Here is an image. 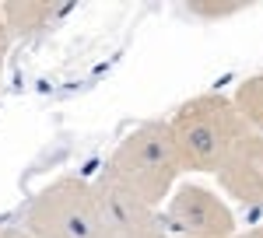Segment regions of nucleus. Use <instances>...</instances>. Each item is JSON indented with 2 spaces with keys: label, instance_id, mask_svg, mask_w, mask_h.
<instances>
[{
  "label": "nucleus",
  "instance_id": "f257e3e1",
  "mask_svg": "<svg viewBox=\"0 0 263 238\" xmlns=\"http://www.w3.org/2000/svg\"><path fill=\"white\" fill-rule=\"evenodd\" d=\"M102 172L112 182H120L126 193L144 200L147 207L162 210L165 200L172 196V186L186 172L168 119H147L134 133H126Z\"/></svg>",
  "mask_w": 263,
  "mask_h": 238
},
{
  "label": "nucleus",
  "instance_id": "f03ea898",
  "mask_svg": "<svg viewBox=\"0 0 263 238\" xmlns=\"http://www.w3.org/2000/svg\"><path fill=\"white\" fill-rule=\"evenodd\" d=\"M168 126L186 172H211V175H218L221 165L232 158V151L239 147V140L253 133L235 98L218 91L182 102L176 116L168 119Z\"/></svg>",
  "mask_w": 263,
  "mask_h": 238
},
{
  "label": "nucleus",
  "instance_id": "7ed1b4c3",
  "mask_svg": "<svg viewBox=\"0 0 263 238\" xmlns=\"http://www.w3.org/2000/svg\"><path fill=\"white\" fill-rule=\"evenodd\" d=\"M25 231L35 238H105L95 182L60 175L42 186L25 210Z\"/></svg>",
  "mask_w": 263,
  "mask_h": 238
},
{
  "label": "nucleus",
  "instance_id": "20e7f679",
  "mask_svg": "<svg viewBox=\"0 0 263 238\" xmlns=\"http://www.w3.org/2000/svg\"><path fill=\"white\" fill-rule=\"evenodd\" d=\"M162 221L168 238H235L239 224L232 207L207 186L186 182L172 189V196L162 207Z\"/></svg>",
  "mask_w": 263,
  "mask_h": 238
},
{
  "label": "nucleus",
  "instance_id": "39448f33",
  "mask_svg": "<svg viewBox=\"0 0 263 238\" xmlns=\"http://www.w3.org/2000/svg\"><path fill=\"white\" fill-rule=\"evenodd\" d=\"M95 193H99L102 221H105V238H168L162 210L126 193L105 172H99L95 179Z\"/></svg>",
  "mask_w": 263,
  "mask_h": 238
},
{
  "label": "nucleus",
  "instance_id": "423d86ee",
  "mask_svg": "<svg viewBox=\"0 0 263 238\" xmlns=\"http://www.w3.org/2000/svg\"><path fill=\"white\" fill-rule=\"evenodd\" d=\"M221 189L242 207L263 210V133H246L218 172Z\"/></svg>",
  "mask_w": 263,
  "mask_h": 238
},
{
  "label": "nucleus",
  "instance_id": "0eeeda50",
  "mask_svg": "<svg viewBox=\"0 0 263 238\" xmlns=\"http://www.w3.org/2000/svg\"><path fill=\"white\" fill-rule=\"evenodd\" d=\"M70 0H7L0 4V14L4 25L11 32V39H25V35H35L46 32L49 25H57L63 14H70Z\"/></svg>",
  "mask_w": 263,
  "mask_h": 238
},
{
  "label": "nucleus",
  "instance_id": "6e6552de",
  "mask_svg": "<svg viewBox=\"0 0 263 238\" xmlns=\"http://www.w3.org/2000/svg\"><path fill=\"white\" fill-rule=\"evenodd\" d=\"M235 105H239V112L242 119L249 123V130H256L263 133V74H253V77H246L239 88H235Z\"/></svg>",
  "mask_w": 263,
  "mask_h": 238
},
{
  "label": "nucleus",
  "instance_id": "1a4fd4ad",
  "mask_svg": "<svg viewBox=\"0 0 263 238\" xmlns=\"http://www.w3.org/2000/svg\"><path fill=\"white\" fill-rule=\"evenodd\" d=\"M246 4L242 0H193L190 4V14H197V18H228V14H239Z\"/></svg>",
  "mask_w": 263,
  "mask_h": 238
},
{
  "label": "nucleus",
  "instance_id": "9d476101",
  "mask_svg": "<svg viewBox=\"0 0 263 238\" xmlns=\"http://www.w3.org/2000/svg\"><path fill=\"white\" fill-rule=\"evenodd\" d=\"M7 49H11V32H7L4 14H0V77H4V60H7Z\"/></svg>",
  "mask_w": 263,
  "mask_h": 238
},
{
  "label": "nucleus",
  "instance_id": "9b49d317",
  "mask_svg": "<svg viewBox=\"0 0 263 238\" xmlns=\"http://www.w3.org/2000/svg\"><path fill=\"white\" fill-rule=\"evenodd\" d=\"M4 238H35V235H28L25 228H4Z\"/></svg>",
  "mask_w": 263,
  "mask_h": 238
},
{
  "label": "nucleus",
  "instance_id": "f8f14e48",
  "mask_svg": "<svg viewBox=\"0 0 263 238\" xmlns=\"http://www.w3.org/2000/svg\"><path fill=\"white\" fill-rule=\"evenodd\" d=\"M239 238H263V224H260V228H253V231H246V235H239Z\"/></svg>",
  "mask_w": 263,
  "mask_h": 238
},
{
  "label": "nucleus",
  "instance_id": "ddd939ff",
  "mask_svg": "<svg viewBox=\"0 0 263 238\" xmlns=\"http://www.w3.org/2000/svg\"><path fill=\"white\" fill-rule=\"evenodd\" d=\"M0 238H4V228H0Z\"/></svg>",
  "mask_w": 263,
  "mask_h": 238
},
{
  "label": "nucleus",
  "instance_id": "4468645a",
  "mask_svg": "<svg viewBox=\"0 0 263 238\" xmlns=\"http://www.w3.org/2000/svg\"><path fill=\"white\" fill-rule=\"evenodd\" d=\"M235 238H239V235H235Z\"/></svg>",
  "mask_w": 263,
  "mask_h": 238
}]
</instances>
